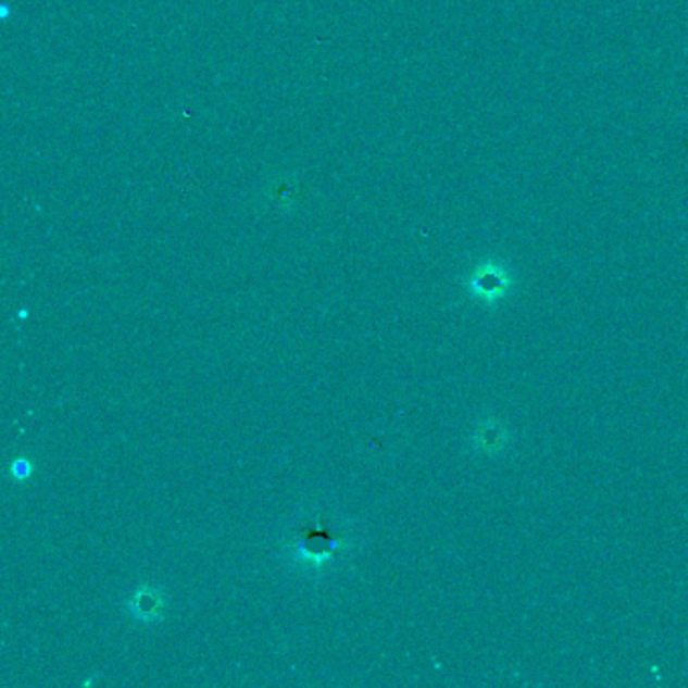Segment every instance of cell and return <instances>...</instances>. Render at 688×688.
<instances>
[{"label":"cell","mask_w":688,"mask_h":688,"mask_svg":"<svg viewBox=\"0 0 688 688\" xmlns=\"http://www.w3.org/2000/svg\"><path fill=\"white\" fill-rule=\"evenodd\" d=\"M513 287V275L499 261H485L475 267L471 277L466 279L468 293L480 303L495 305L503 301Z\"/></svg>","instance_id":"cell-1"},{"label":"cell","mask_w":688,"mask_h":688,"mask_svg":"<svg viewBox=\"0 0 688 688\" xmlns=\"http://www.w3.org/2000/svg\"><path fill=\"white\" fill-rule=\"evenodd\" d=\"M341 539L329 534L324 525V515L320 513L315 527H303L297 531L296 548L299 558L311 565H324L341 548Z\"/></svg>","instance_id":"cell-2"},{"label":"cell","mask_w":688,"mask_h":688,"mask_svg":"<svg viewBox=\"0 0 688 688\" xmlns=\"http://www.w3.org/2000/svg\"><path fill=\"white\" fill-rule=\"evenodd\" d=\"M509 430L495 418L480 422L475 430V449L485 454H497L506 449Z\"/></svg>","instance_id":"cell-3"},{"label":"cell","mask_w":688,"mask_h":688,"mask_svg":"<svg viewBox=\"0 0 688 688\" xmlns=\"http://www.w3.org/2000/svg\"><path fill=\"white\" fill-rule=\"evenodd\" d=\"M162 605H164V598L160 591L146 586L136 591L132 598H129V610L136 618L143 620V622H150V620L160 618L162 616Z\"/></svg>","instance_id":"cell-4"},{"label":"cell","mask_w":688,"mask_h":688,"mask_svg":"<svg viewBox=\"0 0 688 688\" xmlns=\"http://www.w3.org/2000/svg\"><path fill=\"white\" fill-rule=\"evenodd\" d=\"M30 473H33V463L27 461V459H14L13 464H11V475H13L14 480H25V478L30 477Z\"/></svg>","instance_id":"cell-5"}]
</instances>
